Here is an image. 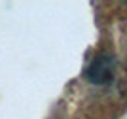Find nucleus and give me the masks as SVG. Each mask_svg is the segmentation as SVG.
Segmentation results:
<instances>
[{
	"mask_svg": "<svg viewBox=\"0 0 127 119\" xmlns=\"http://www.w3.org/2000/svg\"><path fill=\"white\" fill-rule=\"evenodd\" d=\"M116 74V59L110 53H99L91 59L85 68V79L93 85H106L114 79Z\"/></svg>",
	"mask_w": 127,
	"mask_h": 119,
	"instance_id": "nucleus-1",
	"label": "nucleus"
}]
</instances>
